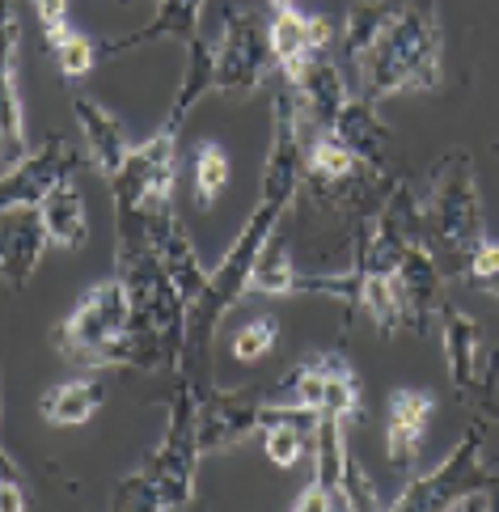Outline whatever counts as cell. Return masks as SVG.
Listing matches in <instances>:
<instances>
[{
  "mask_svg": "<svg viewBox=\"0 0 499 512\" xmlns=\"http://www.w3.org/2000/svg\"><path fill=\"white\" fill-rule=\"evenodd\" d=\"M305 115L297 106V94L284 81L271 94V144H267V166H263V182H258V199L250 208V221L242 225V233L233 237V246L225 250V259L216 263V271L208 276L203 297L191 305L187 318V352H182V369L191 373L195 386H208L212 381V343H216V326L229 309L246 297L250 284V267L263 254V246L275 237L280 221L292 212L301 195V178H305Z\"/></svg>",
  "mask_w": 499,
  "mask_h": 512,
  "instance_id": "obj_1",
  "label": "cell"
},
{
  "mask_svg": "<svg viewBox=\"0 0 499 512\" xmlns=\"http://www.w3.org/2000/svg\"><path fill=\"white\" fill-rule=\"evenodd\" d=\"M199 394L191 373L174 369V390L165 394V432L144 462L123 474L115 487V508L132 512H174L195 504V470H199Z\"/></svg>",
  "mask_w": 499,
  "mask_h": 512,
  "instance_id": "obj_2",
  "label": "cell"
},
{
  "mask_svg": "<svg viewBox=\"0 0 499 512\" xmlns=\"http://www.w3.org/2000/svg\"><path fill=\"white\" fill-rule=\"evenodd\" d=\"M440 60H445V39H440L436 0H406L351 85L373 106L398 94H432L440 85Z\"/></svg>",
  "mask_w": 499,
  "mask_h": 512,
  "instance_id": "obj_3",
  "label": "cell"
},
{
  "mask_svg": "<svg viewBox=\"0 0 499 512\" xmlns=\"http://www.w3.org/2000/svg\"><path fill=\"white\" fill-rule=\"evenodd\" d=\"M55 352L81 369H140L149 373L144 343L132 331V301L119 276L89 284L64 322L51 331Z\"/></svg>",
  "mask_w": 499,
  "mask_h": 512,
  "instance_id": "obj_4",
  "label": "cell"
},
{
  "mask_svg": "<svg viewBox=\"0 0 499 512\" xmlns=\"http://www.w3.org/2000/svg\"><path fill=\"white\" fill-rule=\"evenodd\" d=\"M423 199V233L432 250H445L453 271L487 242L483 225V187L470 153H449L428 178Z\"/></svg>",
  "mask_w": 499,
  "mask_h": 512,
  "instance_id": "obj_5",
  "label": "cell"
},
{
  "mask_svg": "<svg viewBox=\"0 0 499 512\" xmlns=\"http://www.w3.org/2000/svg\"><path fill=\"white\" fill-rule=\"evenodd\" d=\"M487 428L474 424L453 445V453L428 474H411L394 496V512H445V508H495L499 512V474L483 457Z\"/></svg>",
  "mask_w": 499,
  "mask_h": 512,
  "instance_id": "obj_6",
  "label": "cell"
},
{
  "mask_svg": "<svg viewBox=\"0 0 499 512\" xmlns=\"http://www.w3.org/2000/svg\"><path fill=\"white\" fill-rule=\"evenodd\" d=\"M187 119L165 111L161 127H153L140 144H132L127 166L110 178L115 208H132L140 216L178 212V140Z\"/></svg>",
  "mask_w": 499,
  "mask_h": 512,
  "instance_id": "obj_7",
  "label": "cell"
},
{
  "mask_svg": "<svg viewBox=\"0 0 499 512\" xmlns=\"http://www.w3.org/2000/svg\"><path fill=\"white\" fill-rule=\"evenodd\" d=\"M271 72H275L271 39L258 26L254 9L229 5L225 26H220V43H216V94L250 98L271 81Z\"/></svg>",
  "mask_w": 499,
  "mask_h": 512,
  "instance_id": "obj_8",
  "label": "cell"
},
{
  "mask_svg": "<svg viewBox=\"0 0 499 512\" xmlns=\"http://www.w3.org/2000/svg\"><path fill=\"white\" fill-rule=\"evenodd\" d=\"M280 402L292 407H309L318 415H335V419H360V381L356 369L339 347H326L313 360H301L297 369H288L280 381Z\"/></svg>",
  "mask_w": 499,
  "mask_h": 512,
  "instance_id": "obj_9",
  "label": "cell"
},
{
  "mask_svg": "<svg viewBox=\"0 0 499 512\" xmlns=\"http://www.w3.org/2000/svg\"><path fill=\"white\" fill-rule=\"evenodd\" d=\"M81 170V153L72 149L64 136H47L43 144H34V149L5 166V187H0V204L5 212H26V208H39L47 191H55L60 182L77 178Z\"/></svg>",
  "mask_w": 499,
  "mask_h": 512,
  "instance_id": "obj_10",
  "label": "cell"
},
{
  "mask_svg": "<svg viewBox=\"0 0 499 512\" xmlns=\"http://www.w3.org/2000/svg\"><path fill=\"white\" fill-rule=\"evenodd\" d=\"M199 394V449L203 457L229 453L263 428V407L267 402L258 394H242V390H220L216 381L208 386H195Z\"/></svg>",
  "mask_w": 499,
  "mask_h": 512,
  "instance_id": "obj_11",
  "label": "cell"
},
{
  "mask_svg": "<svg viewBox=\"0 0 499 512\" xmlns=\"http://www.w3.org/2000/svg\"><path fill=\"white\" fill-rule=\"evenodd\" d=\"M271 60H275V72L297 85L305 72L313 68V60H322L330 51V22L326 17H309L301 9H284L271 17Z\"/></svg>",
  "mask_w": 499,
  "mask_h": 512,
  "instance_id": "obj_12",
  "label": "cell"
},
{
  "mask_svg": "<svg viewBox=\"0 0 499 512\" xmlns=\"http://www.w3.org/2000/svg\"><path fill=\"white\" fill-rule=\"evenodd\" d=\"M347 436H343V419L322 415L318 424V445H313V479L301 491L292 508L297 512H343L347 508V491H343V474H347Z\"/></svg>",
  "mask_w": 499,
  "mask_h": 512,
  "instance_id": "obj_13",
  "label": "cell"
},
{
  "mask_svg": "<svg viewBox=\"0 0 499 512\" xmlns=\"http://www.w3.org/2000/svg\"><path fill=\"white\" fill-rule=\"evenodd\" d=\"M436 411V394L432 390H394L390 407H385V457L394 470H415L419 449H423V432Z\"/></svg>",
  "mask_w": 499,
  "mask_h": 512,
  "instance_id": "obj_14",
  "label": "cell"
},
{
  "mask_svg": "<svg viewBox=\"0 0 499 512\" xmlns=\"http://www.w3.org/2000/svg\"><path fill=\"white\" fill-rule=\"evenodd\" d=\"M318 424H322V415L309 411V407L267 402L263 407V428H258L267 462L280 466V470H292L305 453H313V445H318Z\"/></svg>",
  "mask_w": 499,
  "mask_h": 512,
  "instance_id": "obj_15",
  "label": "cell"
},
{
  "mask_svg": "<svg viewBox=\"0 0 499 512\" xmlns=\"http://www.w3.org/2000/svg\"><path fill=\"white\" fill-rule=\"evenodd\" d=\"M406 318H411V331H428V322L440 314V297H445V271H440L436 254L428 242H415L402 254V263L394 271Z\"/></svg>",
  "mask_w": 499,
  "mask_h": 512,
  "instance_id": "obj_16",
  "label": "cell"
},
{
  "mask_svg": "<svg viewBox=\"0 0 499 512\" xmlns=\"http://www.w3.org/2000/svg\"><path fill=\"white\" fill-rule=\"evenodd\" d=\"M72 115H77V127H81L85 161L110 182V178H115L127 166V157H132V140H127L123 123L110 115L102 102L85 98V94L72 98Z\"/></svg>",
  "mask_w": 499,
  "mask_h": 512,
  "instance_id": "obj_17",
  "label": "cell"
},
{
  "mask_svg": "<svg viewBox=\"0 0 499 512\" xmlns=\"http://www.w3.org/2000/svg\"><path fill=\"white\" fill-rule=\"evenodd\" d=\"M144 229H149V242L157 250L161 267L170 271V280L182 288V297H187V305H195L203 297V288H208V276L212 271H203L199 254L191 246L187 229H182L178 212H165V216H144Z\"/></svg>",
  "mask_w": 499,
  "mask_h": 512,
  "instance_id": "obj_18",
  "label": "cell"
},
{
  "mask_svg": "<svg viewBox=\"0 0 499 512\" xmlns=\"http://www.w3.org/2000/svg\"><path fill=\"white\" fill-rule=\"evenodd\" d=\"M0 144H5V166L22 161L34 144L26 136V102H22V22L5 9V119H0Z\"/></svg>",
  "mask_w": 499,
  "mask_h": 512,
  "instance_id": "obj_19",
  "label": "cell"
},
{
  "mask_svg": "<svg viewBox=\"0 0 499 512\" xmlns=\"http://www.w3.org/2000/svg\"><path fill=\"white\" fill-rule=\"evenodd\" d=\"M406 0H351L343 13V72L351 81L360 77V68L385 39V30L394 26Z\"/></svg>",
  "mask_w": 499,
  "mask_h": 512,
  "instance_id": "obj_20",
  "label": "cell"
},
{
  "mask_svg": "<svg viewBox=\"0 0 499 512\" xmlns=\"http://www.w3.org/2000/svg\"><path fill=\"white\" fill-rule=\"evenodd\" d=\"M347 72L343 64L330 60V51L322 60H313V68L305 72V77L292 85V94H297V106H301V115L309 127H330L339 119V111L347 106L351 98V89H347Z\"/></svg>",
  "mask_w": 499,
  "mask_h": 512,
  "instance_id": "obj_21",
  "label": "cell"
},
{
  "mask_svg": "<svg viewBox=\"0 0 499 512\" xmlns=\"http://www.w3.org/2000/svg\"><path fill=\"white\" fill-rule=\"evenodd\" d=\"M9 216H13V225H9V237H5V254H0V271H5L9 292H22L34 271H39L43 250L51 246V237H47V229L39 221V208L9 212Z\"/></svg>",
  "mask_w": 499,
  "mask_h": 512,
  "instance_id": "obj_22",
  "label": "cell"
},
{
  "mask_svg": "<svg viewBox=\"0 0 499 512\" xmlns=\"http://www.w3.org/2000/svg\"><path fill=\"white\" fill-rule=\"evenodd\" d=\"M208 0H157L153 9V22L144 30H132L123 39L106 43V56H119V51H132V47H149L157 39H178V43H191L199 34V17Z\"/></svg>",
  "mask_w": 499,
  "mask_h": 512,
  "instance_id": "obj_23",
  "label": "cell"
},
{
  "mask_svg": "<svg viewBox=\"0 0 499 512\" xmlns=\"http://www.w3.org/2000/svg\"><path fill=\"white\" fill-rule=\"evenodd\" d=\"M106 407V381L102 377H68L51 386L39 402V411L51 428H81Z\"/></svg>",
  "mask_w": 499,
  "mask_h": 512,
  "instance_id": "obj_24",
  "label": "cell"
},
{
  "mask_svg": "<svg viewBox=\"0 0 499 512\" xmlns=\"http://www.w3.org/2000/svg\"><path fill=\"white\" fill-rule=\"evenodd\" d=\"M39 221L51 237V246L81 250L89 242V212H85V195L77 187V178H68L55 191H47V199L39 204Z\"/></svg>",
  "mask_w": 499,
  "mask_h": 512,
  "instance_id": "obj_25",
  "label": "cell"
},
{
  "mask_svg": "<svg viewBox=\"0 0 499 512\" xmlns=\"http://www.w3.org/2000/svg\"><path fill=\"white\" fill-rule=\"evenodd\" d=\"M330 132L343 136L368 170H381V153H385V144H390V132H385V123L377 119V111H373V102L368 98L351 94L347 106L339 111V119L330 123Z\"/></svg>",
  "mask_w": 499,
  "mask_h": 512,
  "instance_id": "obj_26",
  "label": "cell"
},
{
  "mask_svg": "<svg viewBox=\"0 0 499 512\" xmlns=\"http://www.w3.org/2000/svg\"><path fill=\"white\" fill-rule=\"evenodd\" d=\"M360 170H368L364 161L356 157V149L335 136L330 127H313V136L305 144V174L313 182H322V187H343V182H351Z\"/></svg>",
  "mask_w": 499,
  "mask_h": 512,
  "instance_id": "obj_27",
  "label": "cell"
},
{
  "mask_svg": "<svg viewBox=\"0 0 499 512\" xmlns=\"http://www.w3.org/2000/svg\"><path fill=\"white\" fill-rule=\"evenodd\" d=\"M478 352H483V326L461 309H449L445 318V364H449V381L453 390L466 398L478 381Z\"/></svg>",
  "mask_w": 499,
  "mask_h": 512,
  "instance_id": "obj_28",
  "label": "cell"
},
{
  "mask_svg": "<svg viewBox=\"0 0 499 512\" xmlns=\"http://www.w3.org/2000/svg\"><path fill=\"white\" fill-rule=\"evenodd\" d=\"M297 288H301V271L292 263L284 237H271L250 267L246 297H297Z\"/></svg>",
  "mask_w": 499,
  "mask_h": 512,
  "instance_id": "obj_29",
  "label": "cell"
},
{
  "mask_svg": "<svg viewBox=\"0 0 499 512\" xmlns=\"http://www.w3.org/2000/svg\"><path fill=\"white\" fill-rule=\"evenodd\" d=\"M229 174H233V166H229V153L220 149V144H208V140H203L199 149H195V161H191L195 204H199V208H212L216 199H220V191L229 187Z\"/></svg>",
  "mask_w": 499,
  "mask_h": 512,
  "instance_id": "obj_30",
  "label": "cell"
},
{
  "mask_svg": "<svg viewBox=\"0 0 499 512\" xmlns=\"http://www.w3.org/2000/svg\"><path fill=\"white\" fill-rule=\"evenodd\" d=\"M47 51H51V60H55V68H60V77H68V81H81V77H89L94 72V64H98V47L85 39V34H77V30H64V34H55V39H47Z\"/></svg>",
  "mask_w": 499,
  "mask_h": 512,
  "instance_id": "obj_31",
  "label": "cell"
},
{
  "mask_svg": "<svg viewBox=\"0 0 499 512\" xmlns=\"http://www.w3.org/2000/svg\"><path fill=\"white\" fill-rule=\"evenodd\" d=\"M275 335H280L275 318H254V322H246V326H237V331H233L229 352H233L237 364H254V360H263L275 347Z\"/></svg>",
  "mask_w": 499,
  "mask_h": 512,
  "instance_id": "obj_32",
  "label": "cell"
},
{
  "mask_svg": "<svg viewBox=\"0 0 499 512\" xmlns=\"http://www.w3.org/2000/svg\"><path fill=\"white\" fill-rule=\"evenodd\" d=\"M457 276L466 280V284H474L478 292H487V297H495V301H499V246L491 242V237H487V242L470 254L466 263L457 267Z\"/></svg>",
  "mask_w": 499,
  "mask_h": 512,
  "instance_id": "obj_33",
  "label": "cell"
},
{
  "mask_svg": "<svg viewBox=\"0 0 499 512\" xmlns=\"http://www.w3.org/2000/svg\"><path fill=\"white\" fill-rule=\"evenodd\" d=\"M466 402H470V407L483 415V419H499V347L491 352L487 369L478 373V381H474V390L466 394Z\"/></svg>",
  "mask_w": 499,
  "mask_h": 512,
  "instance_id": "obj_34",
  "label": "cell"
},
{
  "mask_svg": "<svg viewBox=\"0 0 499 512\" xmlns=\"http://www.w3.org/2000/svg\"><path fill=\"white\" fill-rule=\"evenodd\" d=\"M343 491H347V508L356 512H373L381 508V496H377V483L368 479V470L356 462V457H347V474H343Z\"/></svg>",
  "mask_w": 499,
  "mask_h": 512,
  "instance_id": "obj_35",
  "label": "cell"
},
{
  "mask_svg": "<svg viewBox=\"0 0 499 512\" xmlns=\"http://www.w3.org/2000/svg\"><path fill=\"white\" fill-rule=\"evenodd\" d=\"M0 508H5V512H26L30 508L22 470H17V462L9 453H5V466H0Z\"/></svg>",
  "mask_w": 499,
  "mask_h": 512,
  "instance_id": "obj_36",
  "label": "cell"
},
{
  "mask_svg": "<svg viewBox=\"0 0 499 512\" xmlns=\"http://www.w3.org/2000/svg\"><path fill=\"white\" fill-rule=\"evenodd\" d=\"M267 5H271V13H284V9H297L301 0H267Z\"/></svg>",
  "mask_w": 499,
  "mask_h": 512,
  "instance_id": "obj_37",
  "label": "cell"
},
{
  "mask_svg": "<svg viewBox=\"0 0 499 512\" xmlns=\"http://www.w3.org/2000/svg\"><path fill=\"white\" fill-rule=\"evenodd\" d=\"M153 5H157V0H153Z\"/></svg>",
  "mask_w": 499,
  "mask_h": 512,
  "instance_id": "obj_38",
  "label": "cell"
}]
</instances>
